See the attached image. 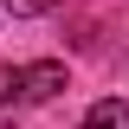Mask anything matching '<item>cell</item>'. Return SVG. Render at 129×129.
<instances>
[{"label":"cell","instance_id":"cell-3","mask_svg":"<svg viewBox=\"0 0 129 129\" xmlns=\"http://www.w3.org/2000/svg\"><path fill=\"white\" fill-rule=\"evenodd\" d=\"M0 7H13L19 19H32V13H52V7H58V0H0Z\"/></svg>","mask_w":129,"mask_h":129},{"label":"cell","instance_id":"cell-2","mask_svg":"<svg viewBox=\"0 0 129 129\" xmlns=\"http://www.w3.org/2000/svg\"><path fill=\"white\" fill-rule=\"evenodd\" d=\"M84 129H129V103H123V97H103V103H90Z\"/></svg>","mask_w":129,"mask_h":129},{"label":"cell","instance_id":"cell-1","mask_svg":"<svg viewBox=\"0 0 129 129\" xmlns=\"http://www.w3.org/2000/svg\"><path fill=\"white\" fill-rule=\"evenodd\" d=\"M64 90V64L39 58V64H0V110L7 103H52Z\"/></svg>","mask_w":129,"mask_h":129}]
</instances>
